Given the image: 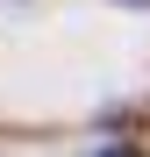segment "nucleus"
I'll return each instance as SVG.
<instances>
[{
	"instance_id": "f257e3e1",
	"label": "nucleus",
	"mask_w": 150,
	"mask_h": 157,
	"mask_svg": "<svg viewBox=\"0 0 150 157\" xmlns=\"http://www.w3.org/2000/svg\"><path fill=\"white\" fill-rule=\"evenodd\" d=\"M107 157H136V150H107Z\"/></svg>"
}]
</instances>
